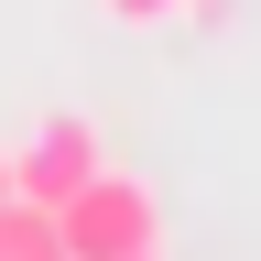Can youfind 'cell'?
<instances>
[{
    "label": "cell",
    "instance_id": "8992f818",
    "mask_svg": "<svg viewBox=\"0 0 261 261\" xmlns=\"http://www.w3.org/2000/svg\"><path fill=\"white\" fill-rule=\"evenodd\" d=\"M142 261H163V250H142Z\"/></svg>",
    "mask_w": 261,
    "mask_h": 261
},
{
    "label": "cell",
    "instance_id": "7a4b0ae2",
    "mask_svg": "<svg viewBox=\"0 0 261 261\" xmlns=\"http://www.w3.org/2000/svg\"><path fill=\"white\" fill-rule=\"evenodd\" d=\"M98 163H109V142H98V120H76V109H55L44 130H33V142L11 152V196L22 207H65V196H76Z\"/></svg>",
    "mask_w": 261,
    "mask_h": 261
},
{
    "label": "cell",
    "instance_id": "277c9868",
    "mask_svg": "<svg viewBox=\"0 0 261 261\" xmlns=\"http://www.w3.org/2000/svg\"><path fill=\"white\" fill-rule=\"evenodd\" d=\"M185 0H98V22H120V33H163Z\"/></svg>",
    "mask_w": 261,
    "mask_h": 261
},
{
    "label": "cell",
    "instance_id": "3957f363",
    "mask_svg": "<svg viewBox=\"0 0 261 261\" xmlns=\"http://www.w3.org/2000/svg\"><path fill=\"white\" fill-rule=\"evenodd\" d=\"M0 261H65L55 207H22V196H0Z\"/></svg>",
    "mask_w": 261,
    "mask_h": 261
},
{
    "label": "cell",
    "instance_id": "5b68a950",
    "mask_svg": "<svg viewBox=\"0 0 261 261\" xmlns=\"http://www.w3.org/2000/svg\"><path fill=\"white\" fill-rule=\"evenodd\" d=\"M0 196H11V152H0Z\"/></svg>",
    "mask_w": 261,
    "mask_h": 261
},
{
    "label": "cell",
    "instance_id": "6da1fadb",
    "mask_svg": "<svg viewBox=\"0 0 261 261\" xmlns=\"http://www.w3.org/2000/svg\"><path fill=\"white\" fill-rule=\"evenodd\" d=\"M55 240H65V261H142V250H163V207H152L142 174L98 163V174L55 207Z\"/></svg>",
    "mask_w": 261,
    "mask_h": 261
}]
</instances>
